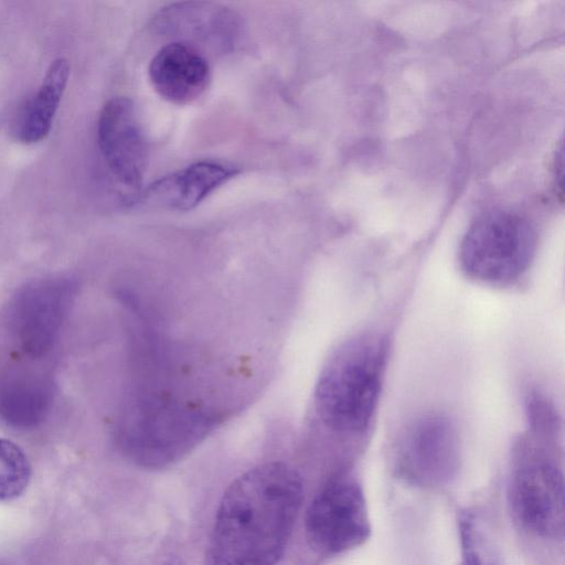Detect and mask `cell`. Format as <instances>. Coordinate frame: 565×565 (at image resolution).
<instances>
[{"instance_id": "6da1fadb", "label": "cell", "mask_w": 565, "mask_h": 565, "mask_svg": "<svg viewBox=\"0 0 565 565\" xmlns=\"http://www.w3.org/2000/svg\"><path fill=\"white\" fill-rule=\"evenodd\" d=\"M302 483L284 462L259 465L224 493L206 552L207 565H275L302 502Z\"/></svg>"}, {"instance_id": "7a4b0ae2", "label": "cell", "mask_w": 565, "mask_h": 565, "mask_svg": "<svg viewBox=\"0 0 565 565\" xmlns=\"http://www.w3.org/2000/svg\"><path fill=\"white\" fill-rule=\"evenodd\" d=\"M385 347L375 335L358 337L338 350L319 376L315 402L321 420L342 433L364 430L376 409Z\"/></svg>"}, {"instance_id": "3957f363", "label": "cell", "mask_w": 565, "mask_h": 565, "mask_svg": "<svg viewBox=\"0 0 565 565\" xmlns=\"http://www.w3.org/2000/svg\"><path fill=\"white\" fill-rule=\"evenodd\" d=\"M216 423L214 413L193 402L164 395L142 397L124 418L119 443L135 463L161 468L189 454Z\"/></svg>"}, {"instance_id": "277c9868", "label": "cell", "mask_w": 565, "mask_h": 565, "mask_svg": "<svg viewBox=\"0 0 565 565\" xmlns=\"http://www.w3.org/2000/svg\"><path fill=\"white\" fill-rule=\"evenodd\" d=\"M536 249V234L523 216L505 210L479 215L459 246L465 273L483 282L505 284L529 268Z\"/></svg>"}, {"instance_id": "5b68a950", "label": "cell", "mask_w": 565, "mask_h": 565, "mask_svg": "<svg viewBox=\"0 0 565 565\" xmlns=\"http://www.w3.org/2000/svg\"><path fill=\"white\" fill-rule=\"evenodd\" d=\"M305 529L310 546L321 554H338L361 545L371 526L360 484L339 479L326 486L307 510Z\"/></svg>"}, {"instance_id": "8992f818", "label": "cell", "mask_w": 565, "mask_h": 565, "mask_svg": "<svg viewBox=\"0 0 565 565\" xmlns=\"http://www.w3.org/2000/svg\"><path fill=\"white\" fill-rule=\"evenodd\" d=\"M514 515L531 533L562 540L565 530V491L562 472L547 462L521 468L510 490Z\"/></svg>"}, {"instance_id": "52a82bcc", "label": "cell", "mask_w": 565, "mask_h": 565, "mask_svg": "<svg viewBox=\"0 0 565 565\" xmlns=\"http://www.w3.org/2000/svg\"><path fill=\"white\" fill-rule=\"evenodd\" d=\"M397 460L402 472L416 481L448 479L459 462V436L454 422L441 414L415 419L402 436Z\"/></svg>"}, {"instance_id": "ba28073f", "label": "cell", "mask_w": 565, "mask_h": 565, "mask_svg": "<svg viewBox=\"0 0 565 565\" xmlns=\"http://www.w3.org/2000/svg\"><path fill=\"white\" fill-rule=\"evenodd\" d=\"M97 141L113 175L122 185L139 188L147 162V140L135 104L114 97L103 107L97 122Z\"/></svg>"}, {"instance_id": "9c48e42d", "label": "cell", "mask_w": 565, "mask_h": 565, "mask_svg": "<svg viewBox=\"0 0 565 565\" xmlns=\"http://www.w3.org/2000/svg\"><path fill=\"white\" fill-rule=\"evenodd\" d=\"M156 28L170 42L189 44L204 54L226 53L236 44L242 23L237 13L213 2H177L163 8Z\"/></svg>"}, {"instance_id": "30bf717a", "label": "cell", "mask_w": 565, "mask_h": 565, "mask_svg": "<svg viewBox=\"0 0 565 565\" xmlns=\"http://www.w3.org/2000/svg\"><path fill=\"white\" fill-rule=\"evenodd\" d=\"M148 74L158 95L179 106L200 98L211 79L205 55L182 42H169L162 46L151 58Z\"/></svg>"}, {"instance_id": "8fae6325", "label": "cell", "mask_w": 565, "mask_h": 565, "mask_svg": "<svg viewBox=\"0 0 565 565\" xmlns=\"http://www.w3.org/2000/svg\"><path fill=\"white\" fill-rule=\"evenodd\" d=\"M236 169L216 161H199L152 182L140 202L175 211H189L235 177Z\"/></svg>"}, {"instance_id": "7c38bea8", "label": "cell", "mask_w": 565, "mask_h": 565, "mask_svg": "<svg viewBox=\"0 0 565 565\" xmlns=\"http://www.w3.org/2000/svg\"><path fill=\"white\" fill-rule=\"evenodd\" d=\"M70 75L68 62L56 58L32 98L24 106L17 126V136L24 143L43 140L52 124L64 94Z\"/></svg>"}, {"instance_id": "4fadbf2b", "label": "cell", "mask_w": 565, "mask_h": 565, "mask_svg": "<svg viewBox=\"0 0 565 565\" xmlns=\"http://www.w3.org/2000/svg\"><path fill=\"white\" fill-rule=\"evenodd\" d=\"M31 465L20 446L0 438V502L12 501L26 489Z\"/></svg>"}, {"instance_id": "5bb4252c", "label": "cell", "mask_w": 565, "mask_h": 565, "mask_svg": "<svg viewBox=\"0 0 565 565\" xmlns=\"http://www.w3.org/2000/svg\"><path fill=\"white\" fill-rule=\"evenodd\" d=\"M461 536V564L460 565H489L486 555L480 547V539L476 534L473 522L470 518H465L460 523Z\"/></svg>"}]
</instances>
